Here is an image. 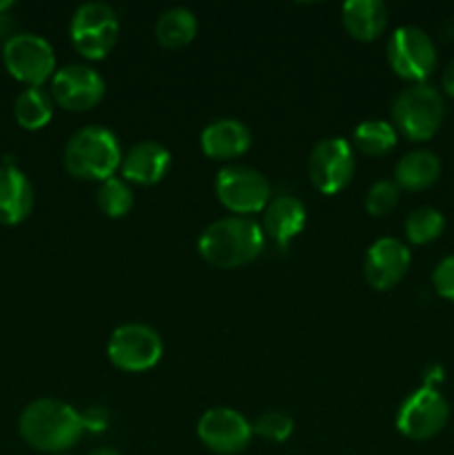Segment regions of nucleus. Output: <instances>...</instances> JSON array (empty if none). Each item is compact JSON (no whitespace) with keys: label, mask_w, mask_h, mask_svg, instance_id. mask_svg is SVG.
Listing matches in <instances>:
<instances>
[{"label":"nucleus","mask_w":454,"mask_h":455,"mask_svg":"<svg viewBox=\"0 0 454 455\" xmlns=\"http://www.w3.org/2000/svg\"><path fill=\"white\" fill-rule=\"evenodd\" d=\"M254 434L270 443H285L294 431V420L283 411H265L252 425Z\"/></svg>","instance_id":"bb28decb"},{"label":"nucleus","mask_w":454,"mask_h":455,"mask_svg":"<svg viewBox=\"0 0 454 455\" xmlns=\"http://www.w3.org/2000/svg\"><path fill=\"white\" fill-rule=\"evenodd\" d=\"M445 118V100L430 83H417L396 93L392 102V124L396 133L412 142L436 136Z\"/></svg>","instance_id":"20e7f679"},{"label":"nucleus","mask_w":454,"mask_h":455,"mask_svg":"<svg viewBox=\"0 0 454 455\" xmlns=\"http://www.w3.org/2000/svg\"><path fill=\"white\" fill-rule=\"evenodd\" d=\"M62 163H65L67 173L78 180L102 182L116 176L123 163V151L114 132L89 124V127L78 129L67 140Z\"/></svg>","instance_id":"7ed1b4c3"},{"label":"nucleus","mask_w":454,"mask_h":455,"mask_svg":"<svg viewBox=\"0 0 454 455\" xmlns=\"http://www.w3.org/2000/svg\"><path fill=\"white\" fill-rule=\"evenodd\" d=\"M62 455H67V453H62Z\"/></svg>","instance_id":"72a5a7b5"},{"label":"nucleus","mask_w":454,"mask_h":455,"mask_svg":"<svg viewBox=\"0 0 454 455\" xmlns=\"http://www.w3.org/2000/svg\"><path fill=\"white\" fill-rule=\"evenodd\" d=\"M20 438L31 449L62 455L83 438L80 411L56 398H38L22 409L18 418Z\"/></svg>","instance_id":"f257e3e1"},{"label":"nucleus","mask_w":454,"mask_h":455,"mask_svg":"<svg viewBox=\"0 0 454 455\" xmlns=\"http://www.w3.org/2000/svg\"><path fill=\"white\" fill-rule=\"evenodd\" d=\"M172 164V154L156 140H142L134 145L120 163L123 180L141 187H151L163 180Z\"/></svg>","instance_id":"2eb2a0df"},{"label":"nucleus","mask_w":454,"mask_h":455,"mask_svg":"<svg viewBox=\"0 0 454 455\" xmlns=\"http://www.w3.org/2000/svg\"><path fill=\"white\" fill-rule=\"evenodd\" d=\"M450 420V404L443 395L430 387L412 391L396 413V429L414 443L432 440L445 429Z\"/></svg>","instance_id":"9d476101"},{"label":"nucleus","mask_w":454,"mask_h":455,"mask_svg":"<svg viewBox=\"0 0 454 455\" xmlns=\"http://www.w3.org/2000/svg\"><path fill=\"white\" fill-rule=\"evenodd\" d=\"M385 58L390 69L408 83H427L436 69V44L421 27L405 25L392 31L385 47Z\"/></svg>","instance_id":"0eeeda50"},{"label":"nucleus","mask_w":454,"mask_h":455,"mask_svg":"<svg viewBox=\"0 0 454 455\" xmlns=\"http://www.w3.org/2000/svg\"><path fill=\"white\" fill-rule=\"evenodd\" d=\"M307 173L320 194L332 196L345 189L354 176V149L350 140L336 136L316 142L307 158Z\"/></svg>","instance_id":"9b49d317"},{"label":"nucleus","mask_w":454,"mask_h":455,"mask_svg":"<svg viewBox=\"0 0 454 455\" xmlns=\"http://www.w3.org/2000/svg\"><path fill=\"white\" fill-rule=\"evenodd\" d=\"M441 176V160L430 149H412L396 163L394 182L399 189L423 191Z\"/></svg>","instance_id":"aec40b11"},{"label":"nucleus","mask_w":454,"mask_h":455,"mask_svg":"<svg viewBox=\"0 0 454 455\" xmlns=\"http://www.w3.org/2000/svg\"><path fill=\"white\" fill-rule=\"evenodd\" d=\"M401 189L394 180H377L365 194V212L374 218L390 213L399 204Z\"/></svg>","instance_id":"a878e982"},{"label":"nucleus","mask_w":454,"mask_h":455,"mask_svg":"<svg viewBox=\"0 0 454 455\" xmlns=\"http://www.w3.org/2000/svg\"><path fill=\"white\" fill-rule=\"evenodd\" d=\"M341 20L352 38L369 43L385 31L390 12L383 0H347L341 9Z\"/></svg>","instance_id":"6ab92c4d"},{"label":"nucleus","mask_w":454,"mask_h":455,"mask_svg":"<svg viewBox=\"0 0 454 455\" xmlns=\"http://www.w3.org/2000/svg\"><path fill=\"white\" fill-rule=\"evenodd\" d=\"M265 244V234L256 220L225 216L205 227L199 235V253L216 269H239L256 260Z\"/></svg>","instance_id":"f03ea898"},{"label":"nucleus","mask_w":454,"mask_h":455,"mask_svg":"<svg viewBox=\"0 0 454 455\" xmlns=\"http://www.w3.org/2000/svg\"><path fill=\"white\" fill-rule=\"evenodd\" d=\"M96 204L107 218H125L134 209V191L127 180L111 176L98 185Z\"/></svg>","instance_id":"393cba45"},{"label":"nucleus","mask_w":454,"mask_h":455,"mask_svg":"<svg viewBox=\"0 0 454 455\" xmlns=\"http://www.w3.org/2000/svg\"><path fill=\"white\" fill-rule=\"evenodd\" d=\"M80 422H83L85 434H105L111 425V416L107 411V407H101V404H92L85 411H80Z\"/></svg>","instance_id":"c85d7f7f"},{"label":"nucleus","mask_w":454,"mask_h":455,"mask_svg":"<svg viewBox=\"0 0 454 455\" xmlns=\"http://www.w3.org/2000/svg\"><path fill=\"white\" fill-rule=\"evenodd\" d=\"M118 13L107 3H85L69 20V38L87 60H102L118 40Z\"/></svg>","instance_id":"423d86ee"},{"label":"nucleus","mask_w":454,"mask_h":455,"mask_svg":"<svg viewBox=\"0 0 454 455\" xmlns=\"http://www.w3.org/2000/svg\"><path fill=\"white\" fill-rule=\"evenodd\" d=\"M443 380V369L441 367H430L423 376V387H430V389H436V382Z\"/></svg>","instance_id":"7c9ffc66"},{"label":"nucleus","mask_w":454,"mask_h":455,"mask_svg":"<svg viewBox=\"0 0 454 455\" xmlns=\"http://www.w3.org/2000/svg\"><path fill=\"white\" fill-rule=\"evenodd\" d=\"M107 355H109V363L120 371H150L163 358V338L150 324H120L107 340Z\"/></svg>","instance_id":"6e6552de"},{"label":"nucleus","mask_w":454,"mask_h":455,"mask_svg":"<svg viewBox=\"0 0 454 455\" xmlns=\"http://www.w3.org/2000/svg\"><path fill=\"white\" fill-rule=\"evenodd\" d=\"M252 132L236 118H218L200 133V149L212 160H234L247 154Z\"/></svg>","instance_id":"dca6fc26"},{"label":"nucleus","mask_w":454,"mask_h":455,"mask_svg":"<svg viewBox=\"0 0 454 455\" xmlns=\"http://www.w3.org/2000/svg\"><path fill=\"white\" fill-rule=\"evenodd\" d=\"M53 102L67 111H89L105 98V78L93 67L65 65L52 78Z\"/></svg>","instance_id":"ddd939ff"},{"label":"nucleus","mask_w":454,"mask_h":455,"mask_svg":"<svg viewBox=\"0 0 454 455\" xmlns=\"http://www.w3.org/2000/svg\"><path fill=\"white\" fill-rule=\"evenodd\" d=\"M445 218L434 207H417L405 218V238L409 244H430L443 234Z\"/></svg>","instance_id":"b1692460"},{"label":"nucleus","mask_w":454,"mask_h":455,"mask_svg":"<svg viewBox=\"0 0 454 455\" xmlns=\"http://www.w3.org/2000/svg\"><path fill=\"white\" fill-rule=\"evenodd\" d=\"M4 69L27 87H43L52 83L56 74V53L53 47L38 34L20 31L4 40L3 44Z\"/></svg>","instance_id":"39448f33"},{"label":"nucleus","mask_w":454,"mask_h":455,"mask_svg":"<svg viewBox=\"0 0 454 455\" xmlns=\"http://www.w3.org/2000/svg\"><path fill=\"white\" fill-rule=\"evenodd\" d=\"M87 455H120V453L111 447H96V449H92Z\"/></svg>","instance_id":"2f4dec72"},{"label":"nucleus","mask_w":454,"mask_h":455,"mask_svg":"<svg viewBox=\"0 0 454 455\" xmlns=\"http://www.w3.org/2000/svg\"><path fill=\"white\" fill-rule=\"evenodd\" d=\"M12 7H13L12 0H0V13L7 12V9H12Z\"/></svg>","instance_id":"473e14b6"},{"label":"nucleus","mask_w":454,"mask_h":455,"mask_svg":"<svg viewBox=\"0 0 454 455\" xmlns=\"http://www.w3.org/2000/svg\"><path fill=\"white\" fill-rule=\"evenodd\" d=\"M441 87L450 98H454V58L445 65L443 76H441Z\"/></svg>","instance_id":"c756f323"},{"label":"nucleus","mask_w":454,"mask_h":455,"mask_svg":"<svg viewBox=\"0 0 454 455\" xmlns=\"http://www.w3.org/2000/svg\"><path fill=\"white\" fill-rule=\"evenodd\" d=\"M432 287L443 300L454 302V256L443 258L432 271Z\"/></svg>","instance_id":"cd10ccee"},{"label":"nucleus","mask_w":454,"mask_h":455,"mask_svg":"<svg viewBox=\"0 0 454 455\" xmlns=\"http://www.w3.org/2000/svg\"><path fill=\"white\" fill-rule=\"evenodd\" d=\"M307 220L305 204L294 196L283 194L274 196L263 209V234L270 235L274 244L288 247L294 238L303 231Z\"/></svg>","instance_id":"f3484780"},{"label":"nucleus","mask_w":454,"mask_h":455,"mask_svg":"<svg viewBox=\"0 0 454 455\" xmlns=\"http://www.w3.org/2000/svg\"><path fill=\"white\" fill-rule=\"evenodd\" d=\"M399 140V133H396L394 124L387 123V120H363L359 127L354 129V142L356 149L365 156H372V158H381L387 156L396 147Z\"/></svg>","instance_id":"5701e85b"},{"label":"nucleus","mask_w":454,"mask_h":455,"mask_svg":"<svg viewBox=\"0 0 454 455\" xmlns=\"http://www.w3.org/2000/svg\"><path fill=\"white\" fill-rule=\"evenodd\" d=\"M199 440L216 455L243 453L252 443V422L230 407H214L196 425Z\"/></svg>","instance_id":"f8f14e48"},{"label":"nucleus","mask_w":454,"mask_h":455,"mask_svg":"<svg viewBox=\"0 0 454 455\" xmlns=\"http://www.w3.org/2000/svg\"><path fill=\"white\" fill-rule=\"evenodd\" d=\"M196 31H199V20L187 7L165 9L154 27L156 40L167 49H181L190 44L196 38Z\"/></svg>","instance_id":"412c9836"},{"label":"nucleus","mask_w":454,"mask_h":455,"mask_svg":"<svg viewBox=\"0 0 454 455\" xmlns=\"http://www.w3.org/2000/svg\"><path fill=\"white\" fill-rule=\"evenodd\" d=\"M412 262L408 244L399 238H378L369 244L363 258V278L377 291L394 289L405 278Z\"/></svg>","instance_id":"4468645a"},{"label":"nucleus","mask_w":454,"mask_h":455,"mask_svg":"<svg viewBox=\"0 0 454 455\" xmlns=\"http://www.w3.org/2000/svg\"><path fill=\"white\" fill-rule=\"evenodd\" d=\"M53 98L43 87H27L13 100V118L27 132H38L52 120Z\"/></svg>","instance_id":"4be33fe9"},{"label":"nucleus","mask_w":454,"mask_h":455,"mask_svg":"<svg viewBox=\"0 0 454 455\" xmlns=\"http://www.w3.org/2000/svg\"><path fill=\"white\" fill-rule=\"evenodd\" d=\"M34 209V187L16 164L0 167V225H20Z\"/></svg>","instance_id":"a211bd4d"},{"label":"nucleus","mask_w":454,"mask_h":455,"mask_svg":"<svg viewBox=\"0 0 454 455\" xmlns=\"http://www.w3.org/2000/svg\"><path fill=\"white\" fill-rule=\"evenodd\" d=\"M216 196L234 216L249 218L263 212L272 200V187L258 169L245 164H227L216 176Z\"/></svg>","instance_id":"1a4fd4ad"}]
</instances>
